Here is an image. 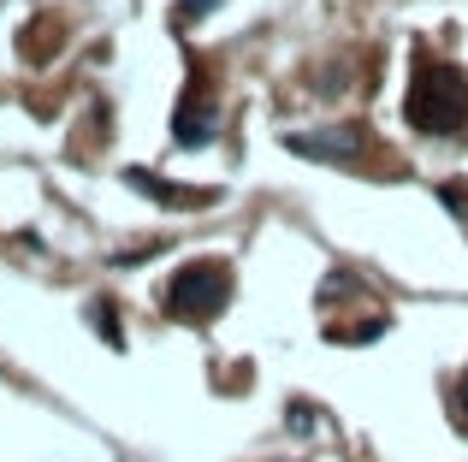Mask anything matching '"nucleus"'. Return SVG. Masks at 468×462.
I'll return each instance as SVG.
<instances>
[{
  "label": "nucleus",
  "instance_id": "obj_3",
  "mask_svg": "<svg viewBox=\"0 0 468 462\" xmlns=\"http://www.w3.org/2000/svg\"><path fill=\"white\" fill-rule=\"evenodd\" d=\"M214 131H219V119H214V95H184V107H178V119H172V137H178V149H207L214 142Z\"/></svg>",
  "mask_w": 468,
  "mask_h": 462
},
{
  "label": "nucleus",
  "instance_id": "obj_6",
  "mask_svg": "<svg viewBox=\"0 0 468 462\" xmlns=\"http://www.w3.org/2000/svg\"><path fill=\"white\" fill-rule=\"evenodd\" d=\"M219 0H178V18H207Z\"/></svg>",
  "mask_w": 468,
  "mask_h": 462
},
{
  "label": "nucleus",
  "instance_id": "obj_5",
  "mask_svg": "<svg viewBox=\"0 0 468 462\" xmlns=\"http://www.w3.org/2000/svg\"><path fill=\"white\" fill-rule=\"evenodd\" d=\"M131 184L149 190V196H160V202H207V196H196V190H172V184H160V178H149V173H131Z\"/></svg>",
  "mask_w": 468,
  "mask_h": 462
},
{
  "label": "nucleus",
  "instance_id": "obj_2",
  "mask_svg": "<svg viewBox=\"0 0 468 462\" xmlns=\"http://www.w3.org/2000/svg\"><path fill=\"white\" fill-rule=\"evenodd\" d=\"M166 302H172L178 320H214V314L231 302V273L219 261H196V267H184V273L172 278Z\"/></svg>",
  "mask_w": 468,
  "mask_h": 462
},
{
  "label": "nucleus",
  "instance_id": "obj_7",
  "mask_svg": "<svg viewBox=\"0 0 468 462\" xmlns=\"http://www.w3.org/2000/svg\"><path fill=\"white\" fill-rule=\"evenodd\" d=\"M457 421H468V380H463V392H457Z\"/></svg>",
  "mask_w": 468,
  "mask_h": 462
},
{
  "label": "nucleus",
  "instance_id": "obj_1",
  "mask_svg": "<svg viewBox=\"0 0 468 462\" xmlns=\"http://www.w3.org/2000/svg\"><path fill=\"white\" fill-rule=\"evenodd\" d=\"M410 125L427 131V137H457L468 125V78L445 59L415 71V89H410Z\"/></svg>",
  "mask_w": 468,
  "mask_h": 462
},
{
  "label": "nucleus",
  "instance_id": "obj_4",
  "mask_svg": "<svg viewBox=\"0 0 468 462\" xmlns=\"http://www.w3.org/2000/svg\"><path fill=\"white\" fill-rule=\"evenodd\" d=\"M291 154H309V161H356L362 154V131L338 125V131H303V137H285Z\"/></svg>",
  "mask_w": 468,
  "mask_h": 462
}]
</instances>
